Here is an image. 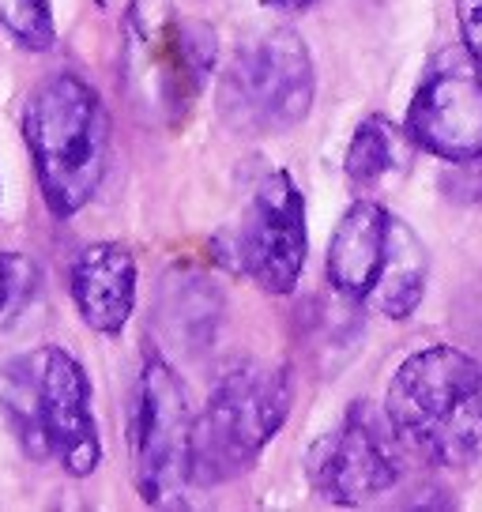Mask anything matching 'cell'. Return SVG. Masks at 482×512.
Masks as SVG:
<instances>
[{"instance_id": "6da1fadb", "label": "cell", "mask_w": 482, "mask_h": 512, "mask_svg": "<svg viewBox=\"0 0 482 512\" xmlns=\"http://www.w3.org/2000/svg\"><path fill=\"white\" fill-rule=\"evenodd\" d=\"M385 418L407 456L430 467L482 460V366L449 343L407 354L385 392Z\"/></svg>"}, {"instance_id": "7a4b0ae2", "label": "cell", "mask_w": 482, "mask_h": 512, "mask_svg": "<svg viewBox=\"0 0 482 512\" xmlns=\"http://www.w3.org/2000/svg\"><path fill=\"white\" fill-rule=\"evenodd\" d=\"M38 192L53 219L80 215L110 166V110L76 72H53L34 83L19 113Z\"/></svg>"}, {"instance_id": "3957f363", "label": "cell", "mask_w": 482, "mask_h": 512, "mask_svg": "<svg viewBox=\"0 0 482 512\" xmlns=\"http://www.w3.org/2000/svg\"><path fill=\"white\" fill-rule=\"evenodd\" d=\"M0 411L31 460H53L72 479H87L102 464L91 377L65 347L46 343L0 369Z\"/></svg>"}, {"instance_id": "277c9868", "label": "cell", "mask_w": 482, "mask_h": 512, "mask_svg": "<svg viewBox=\"0 0 482 512\" xmlns=\"http://www.w3.org/2000/svg\"><path fill=\"white\" fill-rule=\"evenodd\" d=\"M219 64V34L174 0H129L121 23V87L151 125H181Z\"/></svg>"}, {"instance_id": "5b68a950", "label": "cell", "mask_w": 482, "mask_h": 512, "mask_svg": "<svg viewBox=\"0 0 482 512\" xmlns=\"http://www.w3.org/2000/svg\"><path fill=\"white\" fill-rule=\"evenodd\" d=\"M324 275L343 302L407 320L426 298L430 253L415 226L362 196L339 215L324 253Z\"/></svg>"}, {"instance_id": "8992f818", "label": "cell", "mask_w": 482, "mask_h": 512, "mask_svg": "<svg viewBox=\"0 0 482 512\" xmlns=\"http://www.w3.org/2000/svg\"><path fill=\"white\" fill-rule=\"evenodd\" d=\"M294 400L290 369L241 358L226 369L193 415V486L241 479L283 430Z\"/></svg>"}, {"instance_id": "52a82bcc", "label": "cell", "mask_w": 482, "mask_h": 512, "mask_svg": "<svg viewBox=\"0 0 482 512\" xmlns=\"http://www.w3.org/2000/svg\"><path fill=\"white\" fill-rule=\"evenodd\" d=\"M317 98V64L290 27H272L234 49L219 76V117L238 136H283Z\"/></svg>"}, {"instance_id": "ba28073f", "label": "cell", "mask_w": 482, "mask_h": 512, "mask_svg": "<svg viewBox=\"0 0 482 512\" xmlns=\"http://www.w3.org/2000/svg\"><path fill=\"white\" fill-rule=\"evenodd\" d=\"M136 494L151 509H181L193 490V407L166 358H147L129 407Z\"/></svg>"}, {"instance_id": "9c48e42d", "label": "cell", "mask_w": 482, "mask_h": 512, "mask_svg": "<svg viewBox=\"0 0 482 512\" xmlns=\"http://www.w3.org/2000/svg\"><path fill=\"white\" fill-rule=\"evenodd\" d=\"M215 260L230 275L257 283L264 294L283 298L298 287L306 268V196L287 170H268L249 189L238 219L215 238Z\"/></svg>"}, {"instance_id": "30bf717a", "label": "cell", "mask_w": 482, "mask_h": 512, "mask_svg": "<svg viewBox=\"0 0 482 512\" xmlns=\"http://www.w3.org/2000/svg\"><path fill=\"white\" fill-rule=\"evenodd\" d=\"M403 445L381 407L358 400L332 430L309 445L306 482L313 497L336 509H358L403 479Z\"/></svg>"}, {"instance_id": "8fae6325", "label": "cell", "mask_w": 482, "mask_h": 512, "mask_svg": "<svg viewBox=\"0 0 482 512\" xmlns=\"http://www.w3.org/2000/svg\"><path fill=\"white\" fill-rule=\"evenodd\" d=\"M403 132L441 162L482 159V64L467 49L441 53L407 102Z\"/></svg>"}, {"instance_id": "7c38bea8", "label": "cell", "mask_w": 482, "mask_h": 512, "mask_svg": "<svg viewBox=\"0 0 482 512\" xmlns=\"http://www.w3.org/2000/svg\"><path fill=\"white\" fill-rule=\"evenodd\" d=\"M136 283H140V264L121 241L83 245L68 272L76 313L102 339H117L129 328L136 309Z\"/></svg>"}, {"instance_id": "4fadbf2b", "label": "cell", "mask_w": 482, "mask_h": 512, "mask_svg": "<svg viewBox=\"0 0 482 512\" xmlns=\"http://www.w3.org/2000/svg\"><path fill=\"white\" fill-rule=\"evenodd\" d=\"M223 309V298H219V290L211 287L208 275L185 272V268L162 275L155 320H159V328L174 339V347H181V351L196 354L211 347L215 328L223 320Z\"/></svg>"}, {"instance_id": "5bb4252c", "label": "cell", "mask_w": 482, "mask_h": 512, "mask_svg": "<svg viewBox=\"0 0 482 512\" xmlns=\"http://www.w3.org/2000/svg\"><path fill=\"white\" fill-rule=\"evenodd\" d=\"M411 170V136L388 117H366L354 128L347 155H343V174L358 189H377L388 177Z\"/></svg>"}, {"instance_id": "9a60e30c", "label": "cell", "mask_w": 482, "mask_h": 512, "mask_svg": "<svg viewBox=\"0 0 482 512\" xmlns=\"http://www.w3.org/2000/svg\"><path fill=\"white\" fill-rule=\"evenodd\" d=\"M0 31L27 53H46L57 42L53 0H0Z\"/></svg>"}, {"instance_id": "2e32d148", "label": "cell", "mask_w": 482, "mask_h": 512, "mask_svg": "<svg viewBox=\"0 0 482 512\" xmlns=\"http://www.w3.org/2000/svg\"><path fill=\"white\" fill-rule=\"evenodd\" d=\"M38 294V268L27 253L0 249V332L12 328Z\"/></svg>"}, {"instance_id": "e0dca14e", "label": "cell", "mask_w": 482, "mask_h": 512, "mask_svg": "<svg viewBox=\"0 0 482 512\" xmlns=\"http://www.w3.org/2000/svg\"><path fill=\"white\" fill-rule=\"evenodd\" d=\"M456 27L464 49L482 64V0H456Z\"/></svg>"}, {"instance_id": "ac0fdd59", "label": "cell", "mask_w": 482, "mask_h": 512, "mask_svg": "<svg viewBox=\"0 0 482 512\" xmlns=\"http://www.w3.org/2000/svg\"><path fill=\"white\" fill-rule=\"evenodd\" d=\"M467 336H471V351H467V347H464V351L482 366V294L475 298L471 313H467Z\"/></svg>"}, {"instance_id": "d6986e66", "label": "cell", "mask_w": 482, "mask_h": 512, "mask_svg": "<svg viewBox=\"0 0 482 512\" xmlns=\"http://www.w3.org/2000/svg\"><path fill=\"white\" fill-rule=\"evenodd\" d=\"M268 8H275V12H287V16H298V12H309L317 0H264Z\"/></svg>"}, {"instance_id": "ffe728a7", "label": "cell", "mask_w": 482, "mask_h": 512, "mask_svg": "<svg viewBox=\"0 0 482 512\" xmlns=\"http://www.w3.org/2000/svg\"><path fill=\"white\" fill-rule=\"evenodd\" d=\"M95 4H102V8H106V0H95Z\"/></svg>"}]
</instances>
